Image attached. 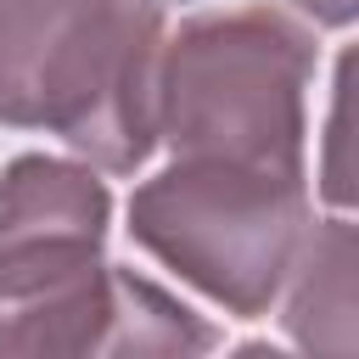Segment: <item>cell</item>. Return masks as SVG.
<instances>
[{
  "label": "cell",
  "mask_w": 359,
  "mask_h": 359,
  "mask_svg": "<svg viewBox=\"0 0 359 359\" xmlns=\"http://www.w3.org/2000/svg\"><path fill=\"white\" fill-rule=\"evenodd\" d=\"M163 34L157 0H0V123L135 174L157 151Z\"/></svg>",
  "instance_id": "cell-1"
},
{
  "label": "cell",
  "mask_w": 359,
  "mask_h": 359,
  "mask_svg": "<svg viewBox=\"0 0 359 359\" xmlns=\"http://www.w3.org/2000/svg\"><path fill=\"white\" fill-rule=\"evenodd\" d=\"M320 45L275 6L185 17L157 50V140L174 157L303 168Z\"/></svg>",
  "instance_id": "cell-2"
},
{
  "label": "cell",
  "mask_w": 359,
  "mask_h": 359,
  "mask_svg": "<svg viewBox=\"0 0 359 359\" xmlns=\"http://www.w3.org/2000/svg\"><path fill=\"white\" fill-rule=\"evenodd\" d=\"M112 191L84 157H11L0 168V359L107 353Z\"/></svg>",
  "instance_id": "cell-3"
},
{
  "label": "cell",
  "mask_w": 359,
  "mask_h": 359,
  "mask_svg": "<svg viewBox=\"0 0 359 359\" xmlns=\"http://www.w3.org/2000/svg\"><path fill=\"white\" fill-rule=\"evenodd\" d=\"M309 224V168L174 157L129 196V236L163 269L241 320L280 303Z\"/></svg>",
  "instance_id": "cell-4"
},
{
  "label": "cell",
  "mask_w": 359,
  "mask_h": 359,
  "mask_svg": "<svg viewBox=\"0 0 359 359\" xmlns=\"http://www.w3.org/2000/svg\"><path fill=\"white\" fill-rule=\"evenodd\" d=\"M353 269H359V236L353 224L337 213V219H320L309 224L292 269H286V331L297 348L309 353H353V309H359V292H353Z\"/></svg>",
  "instance_id": "cell-5"
},
{
  "label": "cell",
  "mask_w": 359,
  "mask_h": 359,
  "mask_svg": "<svg viewBox=\"0 0 359 359\" xmlns=\"http://www.w3.org/2000/svg\"><path fill=\"white\" fill-rule=\"evenodd\" d=\"M219 331L168 297L157 280L112 264V325H107V353H208Z\"/></svg>",
  "instance_id": "cell-6"
},
{
  "label": "cell",
  "mask_w": 359,
  "mask_h": 359,
  "mask_svg": "<svg viewBox=\"0 0 359 359\" xmlns=\"http://www.w3.org/2000/svg\"><path fill=\"white\" fill-rule=\"evenodd\" d=\"M348 73H353V56H342V67H337V95H331V118H325V168H320V185H325L331 202H348V196H353V191L342 185V174H337V151H342V107H348Z\"/></svg>",
  "instance_id": "cell-7"
},
{
  "label": "cell",
  "mask_w": 359,
  "mask_h": 359,
  "mask_svg": "<svg viewBox=\"0 0 359 359\" xmlns=\"http://www.w3.org/2000/svg\"><path fill=\"white\" fill-rule=\"evenodd\" d=\"M314 28H348L353 22V11H359V0H292Z\"/></svg>",
  "instance_id": "cell-8"
}]
</instances>
